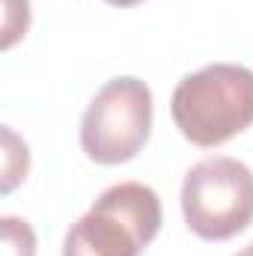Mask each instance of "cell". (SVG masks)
Here are the masks:
<instances>
[{
    "mask_svg": "<svg viewBox=\"0 0 253 256\" xmlns=\"http://www.w3.org/2000/svg\"><path fill=\"white\" fill-rule=\"evenodd\" d=\"M173 122L194 146L214 149L253 126V72L212 63L185 74L170 98Z\"/></svg>",
    "mask_w": 253,
    "mask_h": 256,
    "instance_id": "1",
    "label": "cell"
},
{
    "mask_svg": "<svg viewBox=\"0 0 253 256\" xmlns=\"http://www.w3.org/2000/svg\"><path fill=\"white\" fill-rule=\"evenodd\" d=\"M161 230V200L149 185L120 182L72 224L63 256H140Z\"/></svg>",
    "mask_w": 253,
    "mask_h": 256,
    "instance_id": "2",
    "label": "cell"
},
{
    "mask_svg": "<svg viewBox=\"0 0 253 256\" xmlns=\"http://www.w3.org/2000/svg\"><path fill=\"white\" fill-rule=\"evenodd\" d=\"M182 214L194 236L226 242L253 224V170L238 158H202L185 173Z\"/></svg>",
    "mask_w": 253,
    "mask_h": 256,
    "instance_id": "3",
    "label": "cell"
},
{
    "mask_svg": "<svg viewBox=\"0 0 253 256\" xmlns=\"http://www.w3.org/2000/svg\"><path fill=\"white\" fill-rule=\"evenodd\" d=\"M152 134V90L140 78L108 80L84 110L80 146L90 161L114 167L131 161Z\"/></svg>",
    "mask_w": 253,
    "mask_h": 256,
    "instance_id": "4",
    "label": "cell"
},
{
    "mask_svg": "<svg viewBox=\"0 0 253 256\" xmlns=\"http://www.w3.org/2000/svg\"><path fill=\"white\" fill-rule=\"evenodd\" d=\"M3 250L6 256H36V236L27 220L18 218H3Z\"/></svg>",
    "mask_w": 253,
    "mask_h": 256,
    "instance_id": "5",
    "label": "cell"
},
{
    "mask_svg": "<svg viewBox=\"0 0 253 256\" xmlns=\"http://www.w3.org/2000/svg\"><path fill=\"white\" fill-rule=\"evenodd\" d=\"M6 3V15H3V48H12L18 42V30H15V15L30 27V0H3Z\"/></svg>",
    "mask_w": 253,
    "mask_h": 256,
    "instance_id": "6",
    "label": "cell"
},
{
    "mask_svg": "<svg viewBox=\"0 0 253 256\" xmlns=\"http://www.w3.org/2000/svg\"><path fill=\"white\" fill-rule=\"evenodd\" d=\"M104 3H110V6H137V3H143V0H104Z\"/></svg>",
    "mask_w": 253,
    "mask_h": 256,
    "instance_id": "7",
    "label": "cell"
},
{
    "mask_svg": "<svg viewBox=\"0 0 253 256\" xmlns=\"http://www.w3.org/2000/svg\"><path fill=\"white\" fill-rule=\"evenodd\" d=\"M236 256H253V242L248 244V248H242V250H238Z\"/></svg>",
    "mask_w": 253,
    "mask_h": 256,
    "instance_id": "8",
    "label": "cell"
}]
</instances>
